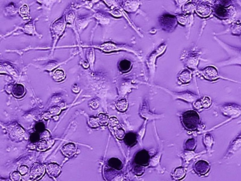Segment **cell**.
<instances>
[{"label": "cell", "mask_w": 241, "mask_h": 181, "mask_svg": "<svg viewBox=\"0 0 241 181\" xmlns=\"http://www.w3.org/2000/svg\"><path fill=\"white\" fill-rule=\"evenodd\" d=\"M182 122L184 126L188 130H196L201 127L200 115L195 110H188L183 113Z\"/></svg>", "instance_id": "obj_1"}, {"label": "cell", "mask_w": 241, "mask_h": 181, "mask_svg": "<svg viewBox=\"0 0 241 181\" xmlns=\"http://www.w3.org/2000/svg\"><path fill=\"white\" fill-rule=\"evenodd\" d=\"M241 148V132L232 140L230 143L228 150L219 163L224 162L232 157Z\"/></svg>", "instance_id": "obj_2"}, {"label": "cell", "mask_w": 241, "mask_h": 181, "mask_svg": "<svg viewBox=\"0 0 241 181\" xmlns=\"http://www.w3.org/2000/svg\"><path fill=\"white\" fill-rule=\"evenodd\" d=\"M45 168L44 166L39 163H34L30 169V172L27 175L28 181H35L38 180L44 174Z\"/></svg>", "instance_id": "obj_3"}, {"label": "cell", "mask_w": 241, "mask_h": 181, "mask_svg": "<svg viewBox=\"0 0 241 181\" xmlns=\"http://www.w3.org/2000/svg\"><path fill=\"white\" fill-rule=\"evenodd\" d=\"M136 163L140 166H147L150 161L149 153L146 150L139 151L136 155L134 159Z\"/></svg>", "instance_id": "obj_4"}, {"label": "cell", "mask_w": 241, "mask_h": 181, "mask_svg": "<svg viewBox=\"0 0 241 181\" xmlns=\"http://www.w3.org/2000/svg\"><path fill=\"white\" fill-rule=\"evenodd\" d=\"M195 172L199 175H206L209 172L211 168L210 165L207 161L199 160L194 165Z\"/></svg>", "instance_id": "obj_5"}, {"label": "cell", "mask_w": 241, "mask_h": 181, "mask_svg": "<svg viewBox=\"0 0 241 181\" xmlns=\"http://www.w3.org/2000/svg\"><path fill=\"white\" fill-rule=\"evenodd\" d=\"M201 73L205 78L210 80L216 79L219 76L217 68L212 66L205 67L201 71Z\"/></svg>", "instance_id": "obj_6"}, {"label": "cell", "mask_w": 241, "mask_h": 181, "mask_svg": "<svg viewBox=\"0 0 241 181\" xmlns=\"http://www.w3.org/2000/svg\"><path fill=\"white\" fill-rule=\"evenodd\" d=\"M96 47L98 48L99 49L106 52H110L112 51H117V50H125L133 52L132 50L129 49V48H126L125 47L122 46L115 45L112 42H106V43L102 44L99 45H97L96 46Z\"/></svg>", "instance_id": "obj_7"}, {"label": "cell", "mask_w": 241, "mask_h": 181, "mask_svg": "<svg viewBox=\"0 0 241 181\" xmlns=\"http://www.w3.org/2000/svg\"><path fill=\"white\" fill-rule=\"evenodd\" d=\"M222 114L225 116L229 117L230 120L238 118L241 115V109L232 107H225L222 109Z\"/></svg>", "instance_id": "obj_8"}, {"label": "cell", "mask_w": 241, "mask_h": 181, "mask_svg": "<svg viewBox=\"0 0 241 181\" xmlns=\"http://www.w3.org/2000/svg\"><path fill=\"white\" fill-rule=\"evenodd\" d=\"M46 170L51 177L56 178L59 176L61 171V168L59 165L56 163H51L47 165Z\"/></svg>", "instance_id": "obj_9"}, {"label": "cell", "mask_w": 241, "mask_h": 181, "mask_svg": "<svg viewBox=\"0 0 241 181\" xmlns=\"http://www.w3.org/2000/svg\"><path fill=\"white\" fill-rule=\"evenodd\" d=\"M61 151L66 156H72L76 153V146L74 143H67L61 148Z\"/></svg>", "instance_id": "obj_10"}, {"label": "cell", "mask_w": 241, "mask_h": 181, "mask_svg": "<svg viewBox=\"0 0 241 181\" xmlns=\"http://www.w3.org/2000/svg\"><path fill=\"white\" fill-rule=\"evenodd\" d=\"M12 92L15 97L20 98L24 96L26 93V90L23 85L16 84L13 87Z\"/></svg>", "instance_id": "obj_11"}, {"label": "cell", "mask_w": 241, "mask_h": 181, "mask_svg": "<svg viewBox=\"0 0 241 181\" xmlns=\"http://www.w3.org/2000/svg\"><path fill=\"white\" fill-rule=\"evenodd\" d=\"M197 13L203 17H206L210 13L211 9L209 6L206 4H200L196 9Z\"/></svg>", "instance_id": "obj_12"}, {"label": "cell", "mask_w": 241, "mask_h": 181, "mask_svg": "<svg viewBox=\"0 0 241 181\" xmlns=\"http://www.w3.org/2000/svg\"><path fill=\"white\" fill-rule=\"evenodd\" d=\"M204 143L206 146V149L209 153H211L212 150V146L214 144V138L210 133H207L204 136Z\"/></svg>", "instance_id": "obj_13"}, {"label": "cell", "mask_w": 241, "mask_h": 181, "mask_svg": "<svg viewBox=\"0 0 241 181\" xmlns=\"http://www.w3.org/2000/svg\"><path fill=\"white\" fill-rule=\"evenodd\" d=\"M124 140L127 145L133 146L137 143V136L133 132H128L125 135Z\"/></svg>", "instance_id": "obj_14"}, {"label": "cell", "mask_w": 241, "mask_h": 181, "mask_svg": "<svg viewBox=\"0 0 241 181\" xmlns=\"http://www.w3.org/2000/svg\"><path fill=\"white\" fill-rule=\"evenodd\" d=\"M186 174V171L182 167L177 168L174 170L173 174V176L175 180H179L184 178Z\"/></svg>", "instance_id": "obj_15"}, {"label": "cell", "mask_w": 241, "mask_h": 181, "mask_svg": "<svg viewBox=\"0 0 241 181\" xmlns=\"http://www.w3.org/2000/svg\"><path fill=\"white\" fill-rule=\"evenodd\" d=\"M108 165L110 167H112L115 169H121L122 168V164L121 161L117 158H113L110 159L108 161Z\"/></svg>", "instance_id": "obj_16"}, {"label": "cell", "mask_w": 241, "mask_h": 181, "mask_svg": "<svg viewBox=\"0 0 241 181\" xmlns=\"http://www.w3.org/2000/svg\"><path fill=\"white\" fill-rule=\"evenodd\" d=\"M66 74L63 70L58 69L53 74V78L57 82L63 81L65 78Z\"/></svg>", "instance_id": "obj_17"}, {"label": "cell", "mask_w": 241, "mask_h": 181, "mask_svg": "<svg viewBox=\"0 0 241 181\" xmlns=\"http://www.w3.org/2000/svg\"><path fill=\"white\" fill-rule=\"evenodd\" d=\"M179 79L183 83H187L191 79V73L188 70H185L179 74Z\"/></svg>", "instance_id": "obj_18"}, {"label": "cell", "mask_w": 241, "mask_h": 181, "mask_svg": "<svg viewBox=\"0 0 241 181\" xmlns=\"http://www.w3.org/2000/svg\"><path fill=\"white\" fill-rule=\"evenodd\" d=\"M97 121L98 124L101 125H106L108 124L109 118L108 116V115L105 113H99L97 115Z\"/></svg>", "instance_id": "obj_19"}, {"label": "cell", "mask_w": 241, "mask_h": 181, "mask_svg": "<svg viewBox=\"0 0 241 181\" xmlns=\"http://www.w3.org/2000/svg\"><path fill=\"white\" fill-rule=\"evenodd\" d=\"M115 106L120 111H125L127 109L128 103L125 99H122L116 102Z\"/></svg>", "instance_id": "obj_20"}, {"label": "cell", "mask_w": 241, "mask_h": 181, "mask_svg": "<svg viewBox=\"0 0 241 181\" xmlns=\"http://www.w3.org/2000/svg\"><path fill=\"white\" fill-rule=\"evenodd\" d=\"M113 131H114L115 136L119 140H122L125 137V131L120 126H117Z\"/></svg>", "instance_id": "obj_21"}, {"label": "cell", "mask_w": 241, "mask_h": 181, "mask_svg": "<svg viewBox=\"0 0 241 181\" xmlns=\"http://www.w3.org/2000/svg\"><path fill=\"white\" fill-rule=\"evenodd\" d=\"M48 147H49V144L48 142L44 139L39 141L36 144V148L39 151L45 150Z\"/></svg>", "instance_id": "obj_22"}, {"label": "cell", "mask_w": 241, "mask_h": 181, "mask_svg": "<svg viewBox=\"0 0 241 181\" xmlns=\"http://www.w3.org/2000/svg\"><path fill=\"white\" fill-rule=\"evenodd\" d=\"M131 63L128 60H123L119 63V67L122 71H127L130 69Z\"/></svg>", "instance_id": "obj_23"}, {"label": "cell", "mask_w": 241, "mask_h": 181, "mask_svg": "<svg viewBox=\"0 0 241 181\" xmlns=\"http://www.w3.org/2000/svg\"><path fill=\"white\" fill-rule=\"evenodd\" d=\"M108 124L109 129L113 131L115 127L119 126V122L116 117H112L109 118Z\"/></svg>", "instance_id": "obj_24"}, {"label": "cell", "mask_w": 241, "mask_h": 181, "mask_svg": "<svg viewBox=\"0 0 241 181\" xmlns=\"http://www.w3.org/2000/svg\"><path fill=\"white\" fill-rule=\"evenodd\" d=\"M202 108H207L210 106L211 103V99L210 97L205 96L200 100Z\"/></svg>", "instance_id": "obj_25"}, {"label": "cell", "mask_w": 241, "mask_h": 181, "mask_svg": "<svg viewBox=\"0 0 241 181\" xmlns=\"http://www.w3.org/2000/svg\"><path fill=\"white\" fill-rule=\"evenodd\" d=\"M196 141L193 138L189 139L186 143V148L189 150H193L196 147Z\"/></svg>", "instance_id": "obj_26"}, {"label": "cell", "mask_w": 241, "mask_h": 181, "mask_svg": "<svg viewBox=\"0 0 241 181\" xmlns=\"http://www.w3.org/2000/svg\"><path fill=\"white\" fill-rule=\"evenodd\" d=\"M88 122L90 125L92 127H97L99 125L97 117H89Z\"/></svg>", "instance_id": "obj_27"}, {"label": "cell", "mask_w": 241, "mask_h": 181, "mask_svg": "<svg viewBox=\"0 0 241 181\" xmlns=\"http://www.w3.org/2000/svg\"><path fill=\"white\" fill-rule=\"evenodd\" d=\"M10 177L12 181H20L21 176L18 171H14L10 175Z\"/></svg>", "instance_id": "obj_28"}, {"label": "cell", "mask_w": 241, "mask_h": 181, "mask_svg": "<svg viewBox=\"0 0 241 181\" xmlns=\"http://www.w3.org/2000/svg\"><path fill=\"white\" fill-rule=\"evenodd\" d=\"M28 11H29V8L27 5L25 4L21 7L19 10L20 14L23 17L27 16V14L28 13Z\"/></svg>", "instance_id": "obj_29"}, {"label": "cell", "mask_w": 241, "mask_h": 181, "mask_svg": "<svg viewBox=\"0 0 241 181\" xmlns=\"http://www.w3.org/2000/svg\"><path fill=\"white\" fill-rule=\"evenodd\" d=\"M61 111V109L58 106H54L52 108H51L50 110V112L51 115L52 116H56L58 115Z\"/></svg>", "instance_id": "obj_30"}, {"label": "cell", "mask_w": 241, "mask_h": 181, "mask_svg": "<svg viewBox=\"0 0 241 181\" xmlns=\"http://www.w3.org/2000/svg\"><path fill=\"white\" fill-rule=\"evenodd\" d=\"M29 168L28 167L25 165H22V166H20L19 168V172L20 173L21 175H26L28 173Z\"/></svg>", "instance_id": "obj_31"}, {"label": "cell", "mask_w": 241, "mask_h": 181, "mask_svg": "<svg viewBox=\"0 0 241 181\" xmlns=\"http://www.w3.org/2000/svg\"><path fill=\"white\" fill-rule=\"evenodd\" d=\"M134 170L135 173L138 175H141L144 172V169L140 166H137L135 167Z\"/></svg>", "instance_id": "obj_32"}, {"label": "cell", "mask_w": 241, "mask_h": 181, "mask_svg": "<svg viewBox=\"0 0 241 181\" xmlns=\"http://www.w3.org/2000/svg\"><path fill=\"white\" fill-rule=\"evenodd\" d=\"M44 128V124L41 123H39L36 124V126H35V129L36 130L38 131H41L43 130Z\"/></svg>", "instance_id": "obj_33"}, {"label": "cell", "mask_w": 241, "mask_h": 181, "mask_svg": "<svg viewBox=\"0 0 241 181\" xmlns=\"http://www.w3.org/2000/svg\"><path fill=\"white\" fill-rule=\"evenodd\" d=\"M40 136L41 138H43V139L48 137L50 136V132L47 130L44 131L42 132V133L41 135Z\"/></svg>", "instance_id": "obj_34"}, {"label": "cell", "mask_w": 241, "mask_h": 181, "mask_svg": "<svg viewBox=\"0 0 241 181\" xmlns=\"http://www.w3.org/2000/svg\"><path fill=\"white\" fill-rule=\"evenodd\" d=\"M31 141L33 142H35L37 141L39 139L38 135L36 134H33L31 135Z\"/></svg>", "instance_id": "obj_35"}, {"label": "cell", "mask_w": 241, "mask_h": 181, "mask_svg": "<svg viewBox=\"0 0 241 181\" xmlns=\"http://www.w3.org/2000/svg\"><path fill=\"white\" fill-rule=\"evenodd\" d=\"M193 105L195 106V108L197 109H201V108H202L200 100H197V102H195V103H193Z\"/></svg>", "instance_id": "obj_36"}, {"label": "cell", "mask_w": 241, "mask_h": 181, "mask_svg": "<svg viewBox=\"0 0 241 181\" xmlns=\"http://www.w3.org/2000/svg\"><path fill=\"white\" fill-rule=\"evenodd\" d=\"M52 115H51L50 112H46L45 113L43 114V117L45 119H48L51 117Z\"/></svg>", "instance_id": "obj_37"}, {"label": "cell", "mask_w": 241, "mask_h": 181, "mask_svg": "<svg viewBox=\"0 0 241 181\" xmlns=\"http://www.w3.org/2000/svg\"><path fill=\"white\" fill-rule=\"evenodd\" d=\"M72 90L74 92L77 93V92H79V91H80V88H79V86H78L77 85H75L74 86H73Z\"/></svg>", "instance_id": "obj_38"}, {"label": "cell", "mask_w": 241, "mask_h": 181, "mask_svg": "<svg viewBox=\"0 0 241 181\" xmlns=\"http://www.w3.org/2000/svg\"><path fill=\"white\" fill-rule=\"evenodd\" d=\"M90 106L93 109H96L98 107V103L97 102H91L90 103Z\"/></svg>", "instance_id": "obj_39"}, {"label": "cell", "mask_w": 241, "mask_h": 181, "mask_svg": "<svg viewBox=\"0 0 241 181\" xmlns=\"http://www.w3.org/2000/svg\"><path fill=\"white\" fill-rule=\"evenodd\" d=\"M58 107L61 109H65L66 107V104L64 103H62L59 104Z\"/></svg>", "instance_id": "obj_40"}, {"label": "cell", "mask_w": 241, "mask_h": 181, "mask_svg": "<svg viewBox=\"0 0 241 181\" xmlns=\"http://www.w3.org/2000/svg\"><path fill=\"white\" fill-rule=\"evenodd\" d=\"M53 119H54V120H56V121H57V120H58V116H55V117H53Z\"/></svg>", "instance_id": "obj_41"}]
</instances>
